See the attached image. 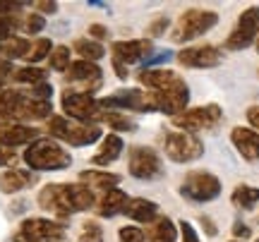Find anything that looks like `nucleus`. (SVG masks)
I'll use <instances>...</instances> for the list:
<instances>
[{
	"label": "nucleus",
	"instance_id": "obj_1",
	"mask_svg": "<svg viewBox=\"0 0 259 242\" xmlns=\"http://www.w3.org/2000/svg\"><path fill=\"white\" fill-rule=\"evenodd\" d=\"M38 206L44 211L56 214L58 218L87 211L94 206V192L84 185H46L38 192Z\"/></svg>",
	"mask_w": 259,
	"mask_h": 242
},
{
	"label": "nucleus",
	"instance_id": "obj_2",
	"mask_svg": "<svg viewBox=\"0 0 259 242\" xmlns=\"http://www.w3.org/2000/svg\"><path fill=\"white\" fill-rule=\"evenodd\" d=\"M22 159H24V163L31 170H63V168H70V163H72L70 151H65L53 139L31 141L27 149H24Z\"/></svg>",
	"mask_w": 259,
	"mask_h": 242
},
{
	"label": "nucleus",
	"instance_id": "obj_3",
	"mask_svg": "<svg viewBox=\"0 0 259 242\" xmlns=\"http://www.w3.org/2000/svg\"><path fill=\"white\" fill-rule=\"evenodd\" d=\"M216 24H219V15L213 10H199V8L185 10L180 15V19L176 22V29L170 31V38L176 43H185V41H192V38L206 34Z\"/></svg>",
	"mask_w": 259,
	"mask_h": 242
},
{
	"label": "nucleus",
	"instance_id": "obj_4",
	"mask_svg": "<svg viewBox=\"0 0 259 242\" xmlns=\"http://www.w3.org/2000/svg\"><path fill=\"white\" fill-rule=\"evenodd\" d=\"M48 132L58 139L72 144V147H87V144H94L101 137L99 125H72L63 115H51L48 118Z\"/></svg>",
	"mask_w": 259,
	"mask_h": 242
},
{
	"label": "nucleus",
	"instance_id": "obj_5",
	"mask_svg": "<svg viewBox=\"0 0 259 242\" xmlns=\"http://www.w3.org/2000/svg\"><path fill=\"white\" fill-rule=\"evenodd\" d=\"M180 195L185 197L187 202L204 204V202H211V199L221 195V182H219V177L206 173V170H192L183 180Z\"/></svg>",
	"mask_w": 259,
	"mask_h": 242
},
{
	"label": "nucleus",
	"instance_id": "obj_6",
	"mask_svg": "<svg viewBox=\"0 0 259 242\" xmlns=\"http://www.w3.org/2000/svg\"><path fill=\"white\" fill-rule=\"evenodd\" d=\"M223 118L221 106L216 103H209V106H199V108H192V111H185L173 118V125L180 127V132H199V130H213Z\"/></svg>",
	"mask_w": 259,
	"mask_h": 242
},
{
	"label": "nucleus",
	"instance_id": "obj_7",
	"mask_svg": "<svg viewBox=\"0 0 259 242\" xmlns=\"http://www.w3.org/2000/svg\"><path fill=\"white\" fill-rule=\"evenodd\" d=\"M63 111L65 115L79 120L82 125H96L101 120V113H103L99 101H94L92 93H84V91H65Z\"/></svg>",
	"mask_w": 259,
	"mask_h": 242
},
{
	"label": "nucleus",
	"instance_id": "obj_8",
	"mask_svg": "<svg viewBox=\"0 0 259 242\" xmlns=\"http://www.w3.org/2000/svg\"><path fill=\"white\" fill-rule=\"evenodd\" d=\"M163 149H166V156L173 163H190V161L202 159L204 154V144L194 134H187V132H173L168 134L166 141H163Z\"/></svg>",
	"mask_w": 259,
	"mask_h": 242
},
{
	"label": "nucleus",
	"instance_id": "obj_9",
	"mask_svg": "<svg viewBox=\"0 0 259 242\" xmlns=\"http://www.w3.org/2000/svg\"><path fill=\"white\" fill-rule=\"evenodd\" d=\"M65 235L63 223L58 221H48V218H27L22 221L15 242H48V240H60Z\"/></svg>",
	"mask_w": 259,
	"mask_h": 242
},
{
	"label": "nucleus",
	"instance_id": "obj_10",
	"mask_svg": "<svg viewBox=\"0 0 259 242\" xmlns=\"http://www.w3.org/2000/svg\"><path fill=\"white\" fill-rule=\"evenodd\" d=\"M259 36V5H252L238 17V24L231 31V36L226 38V48L231 51H242L247 48Z\"/></svg>",
	"mask_w": 259,
	"mask_h": 242
},
{
	"label": "nucleus",
	"instance_id": "obj_11",
	"mask_svg": "<svg viewBox=\"0 0 259 242\" xmlns=\"http://www.w3.org/2000/svg\"><path fill=\"white\" fill-rule=\"evenodd\" d=\"M130 175L139 180H156L163 175V163L158 154L149 147H132L130 149Z\"/></svg>",
	"mask_w": 259,
	"mask_h": 242
},
{
	"label": "nucleus",
	"instance_id": "obj_12",
	"mask_svg": "<svg viewBox=\"0 0 259 242\" xmlns=\"http://www.w3.org/2000/svg\"><path fill=\"white\" fill-rule=\"evenodd\" d=\"M99 106L106 108V111H111V108H125V111H142V113L154 111L149 93L142 91V89H120V91L101 99Z\"/></svg>",
	"mask_w": 259,
	"mask_h": 242
},
{
	"label": "nucleus",
	"instance_id": "obj_13",
	"mask_svg": "<svg viewBox=\"0 0 259 242\" xmlns=\"http://www.w3.org/2000/svg\"><path fill=\"white\" fill-rule=\"evenodd\" d=\"M65 79L72 84H82L84 93L99 91L103 84V72L96 63H87V60H77V63H70L67 72H65Z\"/></svg>",
	"mask_w": 259,
	"mask_h": 242
},
{
	"label": "nucleus",
	"instance_id": "obj_14",
	"mask_svg": "<svg viewBox=\"0 0 259 242\" xmlns=\"http://www.w3.org/2000/svg\"><path fill=\"white\" fill-rule=\"evenodd\" d=\"M223 53L216 46H192L183 48L178 53V63L192 70H211V67L221 65Z\"/></svg>",
	"mask_w": 259,
	"mask_h": 242
},
{
	"label": "nucleus",
	"instance_id": "obj_15",
	"mask_svg": "<svg viewBox=\"0 0 259 242\" xmlns=\"http://www.w3.org/2000/svg\"><path fill=\"white\" fill-rule=\"evenodd\" d=\"M151 41L149 38H132V41H115L113 43V60L120 65H132L142 63L144 58L151 56Z\"/></svg>",
	"mask_w": 259,
	"mask_h": 242
},
{
	"label": "nucleus",
	"instance_id": "obj_16",
	"mask_svg": "<svg viewBox=\"0 0 259 242\" xmlns=\"http://www.w3.org/2000/svg\"><path fill=\"white\" fill-rule=\"evenodd\" d=\"M137 79L142 86H147L149 91H173V89L187 86L185 79L173 70H142Z\"/></svg>",
	"mask_w": 259,
	"mask_h": 242
},
{
	"label": "nucleus",
	"instance_id": "obj_17",
	"mask_svg": "<svg viewBox=\"0 0 259 242\" xmlns=\"http://www.w3.org/2000/svg\"><path fill=\"white\" fill-rule=\"evenodd\" d=\"M231 141L245 161H250V163L259 161V132L250 130V127H235L231 132Z\"/></svg>",
	"mask_w": 259,
	"mask_h": 242
},
{
	"label": "nucleus",
	"instance_id": "obj_18",
	"mask_svg": "<svg viewBox=\"0 0 259 242\" xmlns=\"http://www.w3.org/2000/svg\"><path fill=\"white\" fill-rule=\"evenodd\" d=\"M38 139V130L36 127H29V125H8V127H0V144L3 147H22L29 141Z\"/></svg>",
	"mask_w": 259,
	"mask_h": 242
},
{
	"label": "nucleus",
	"instance_id": "obj_19",
	"mask_svg": "<svg viewBox=\"0 0 259 242\" xmlns=\"http://www.w3.org/2000/svg\"><path fill=\"white\" fill-rule=\"evenodd\" d=\"M127 202H130L127 195H125L122 189H118V187H113V189H108V192L101 197V202H99V216L111 218V216L125 214Z\"/></svg>",
	"mask_w": 259,
	"mask_h": 242
},
{
	"label": "nucleus",
	"instance_id": "obj_20",
	"mask_svg": "<svg viewBox=\"0 0 259 242\" xmlns=\"http://www.w3.org/2000/svg\"><path fill=\"white\" fill-rule=\"evenodd\" d=\"M34 185V175L29 170H19V168H12V170H5L0 175V192L5 195H15L24 187Z\"/></svg>",
	"mask_w": 259,
	"mask_h": 242
},
{
	"label": "nucleus",
	"instance_id": "obj_21",
	"mask_svg": "<svg viewBox=\"0 0 259 242\" xmlns=\"http://www.w3.org/2000/svg\"><path fill=\"white\" fill-rule=\"evenodd\" d=\"M176 240H178V230L168 216H158V218H154L149 223L147 242H176Z\"/></svg>",
	"mask_w": 259,
	"mask_h": 242
},
{
	"label": "nucleus",
	"instance_id": "obj_22",
	"mask_svg": "<svg viewBox=\"0 0 259 242\" xmlns=\"http://www.w3.org/2000/svg\"><path fill=\"white\" fill-rule=\"evenodd\" d=\"M125 214L132 218V221H139V223H151L158 214V206L156 202H151V199H130L127 202V209H125Z\"/></svg>",
	"mask_w": 259,
	"mask_h": 242
},
{
	"label": "nucleus",
	"instance_id": "obj_23",
	"mask_svg": "<svg viewBox=\"0 0 259 242\" xmlns=\"http://www.w3.org/2000/svg\"><path fill=\"white\" fill-rule=\"evenodd\" d=\"M120 182V175L115 173H106V170H82L79 173V185L84 187H101V189H113Z\"/></svg>",
	"mask_w": 259,
	"mask_h": 242
},
{
	"label": "nucleus",
	"instance_id": "obj_24",
	"mask_svg": "<svg viewBox=\"0 0 259 242\" xmlns=\"http://www.w3.org/2000/svg\"><path fill=\"white\" fill-rule=\"evenodd\" d=\"M120 154H122V139L118 137V134H108V137L103 139L101 149L96 151V156L92 159V163H96V166H106V163H113Z\"/></svg>",
	"mask_w": 259,
	"mask_h": 242
},
{
	"label": "nucleus",
	"instance_id": "obj_25",
	"mask_svg": "<svg viewBox=\"0 0 259 242\" xmlns=\"http://www.w3.org/2000/svg\"><path fill=\"white\" fill-rule=\"evenodd\" d=\"M233 204L242 209V211H252L254 206L259 204V189L257 187H250V185H240L233 189Z\"/></svg>",
	"mask_w": 259,
	"mask_h": 242
},
{
	"label": "nucleus",
	"instance_id": "obj_26",
	"mask_svg": "<svg viewBox=\"0 0 259 242\" xmlns=\"http://www.w3.org/2000/svg\"><path fill=\"white\" fill-rule=\"evenodd\" d=\"M74 51L82 56V60L87 63H96L106 56V48L99 43V41H92V38H77L74 41Z\"/></svg>",
	"mask_w": 259,
	"mask_h": 242
},
{
	"label": "nucleus",
	"instance_id": "obj_27",
	"mask_svg": "<svg viewBox=\"0 0 259 242\" xmlns=\"http://www.w3.org/2000/svg\"><path fill=\"white\" fill-rule=\"evenodd\" d=\"M46 77H48V70H44V67H22V70L15 72V82L36 86V84L46 82Z\"/></svg>",
	"mask_w": 259,
	"mask_h": 242
},
{
	"label": "nucleus",
	"instance_id": "obj_28",
	"mask_svg": "<svg viewBox=\"0 0 259 242\" xmlns=\"http://www.w3.org/2000/svg\"><path fill=\"white\" fill-rule=\"evenodd\" d=\"M29 48H31V43H29L27 38L12 36L10 41H5V46L0 48V51H3V56H5V58L15 60V58H27Z\"/></svg>",
	"mask_w": 259,
	"mask_h": 242
},
{
	"label": "nucleus",
	"instance_id": "obj_29",
	"mask_svg": "<svg viewBox=\"0 0 259 242\" xmlns=\"http://www.w3.org/2000/svg\"><path fill=\"white\" fill-rule=\"evenodd\" d=\"M99 122H106L108 127H113V130H118V132H132L135 130V122L130 120V118L120 115V113H113V111H103Z\"/></svg>",
	"mask_w": 259,
	"mask_h": 242
},
{
	"label": "nucleus",
	"instance_id": "obj_30",
	"mask_svg": "<svg viewBox=\"0 0 259 242\" xmlns=\"http://www.w3.org/2000/svg\"><path fill=\"white\" fill-rule=\"evenodd\" d=\"M48 63H51V70L56 72H67L70 67V48L67 46H56L48 56Z\"/></svg>",
	"mask_w": 259,
	"mask_h": 242
},
{
	"label": "nucleus",
	"instance_id": "obj_31",
	"mask_svg": "<svg viewBox=\"0 0 259 242\" xmlns=\"http://www.w3.org/2000/svg\"><path fill=\"white\" fill-rule=\"evenodd\" d=\"M51 51H53L51 38H38L36 43H31V48H29L27 60L29 63H38V60H44V58L51 56Z\"/></svg>",
	"mask_w": 259,
	"mask_h": 242
},
{
	"label": "nucleus",
	"instance_id": "obj_32",
	"mask_svg": "<svg viewBox=\"0 0 259 242\" xmlns=\"http://www.w3.org/2000/svg\"><path fill=\"white\" fill-rule=\"evenodd\" d=\"M79 242H103V228L96 221H87L79 233Z\"/></svg>",
	"mask_w": 259,
	"mask_h": 242
},
{
	"label": "nucleus",
	"instance_id": "obj_33",
	"mask_svg": "<svg viewBox=\"0 0 259 242\" xmlns=\"http://www.w3.org/2000/svg\"><path fill=\"white\" fill-rule=\"evenodd\" d=\"M118 237H120V242H147V235L142 233L139 228H135V225L120 228V230H118Z\"/></svg>",
	"mask_w": 259,
	"mask_h": 242
},
{
	"label": "nucleus",
	"instance_id": "obj_34",
	"mask_svg": "<svg viewBox=\"0 0 259 242\" xmlns=\"http://www.w3.org/2000/svg\"><path fill=\"white\" fill-rule=\"evenodd\" d=\"M168 27H170V22H168V17H166V15H161V17H156V19H154V22H151V24L147 27V34H149L151 38L163 36Z\"/></svg>",
	"mask_w": 259,
	"mask_h": 242
},
{
	"label": "nucleus",
	"instance_id": "obj_35",
	"mask_svg": "<svg viewBox=\"0 0 259 242\" xmlns=\"http://www.w3.org/2000/svg\"><path fill=\"white\" fill-rule=\"evenodd\" d=\"M44 27H46V19H44V15L31 12V15L24 19V31H27V34H38Z\"/></svg>",
	"mask_w": 259,
	"mask_h": 242
},
{
	"label": "nucleus",
	"instance_id": "obj_36",
	"mask_svg": "<svg viewBox=\"0 0 259 242\" xmlns=\"http://www.w3.org/2000/svg\"><path fill=\"white\" fill-rule=\"evenodd\" d=\"M51 96H53V86L48 82L36 84V86L31 89V99H36V101H51Z\"/></svg>",
	"mask_w": 259,
	"mask_h": 242
},
{
	"label": "nucleus",
	"instance_id": "obj_37",
	"mask_svg": "<svg viewBox=\"0 0 259 242\" xmlns=\"http://www.w3.org/2000/svg\"><path fill=\"white\" fill-rule=\"evenodd\" d=\"M180 233H183V242H202V240H199V235L194 233V228L187 223V221H183V223H180Z\"/></svg>",
	"mask_w": 259,
	"mask_h": 242
},
{
	"label": "nucleus",
	"instance_id": "obj_38",
	"mask_svg": "<svg viewBox=\"0 0 259 242\" xmlns=\"http://www.w3.org/2000/svg\"><path fill=\"white\" fill-rule=\"evenodd\" d=\"M44 15H56L58 12V3H53V0H38V3H34Z\"/></svg>",
	"mask_w": 259,
	"mask_h": 242
},
{
	"label": "nucleus",
	"instance_id": "obj_39",
	"mask_svg": "<svg viewBox=\"0 0 259 242\" xmlns=\"http://www.w3.org/2000/svg\"><path fill=\"white\" fill-rule=\"evenodd\" d=\"M233 235H235V237L242 242L245 237H250L252 230H250V225H245V223H240V221H238V223L233 225Z\"/></svg>",
	"mask_w": 259,
	"mask_h": 242
},
{
	"label": "nucleus",
	"instance_id": "obj_40",
	"mask_svg": "<svg viewBox=\"0 0 259 242\" xmlns=\"http://www.w3.org/2000/svg\"><path fill=\"white\" fill-rule=\"evenodd\" d=\"M12 161H15V151L0 144V168H3V166H10Z\"/></svg>",
	"mask_w": 259,
	"mask_h": 242
},
{
	"label": "nucleus",
	"instance_id": "obj_41",
	"mask_svg": "<svg viewBox=\"0 0 259 242\" xmlns=\"http://www.w3.org/2000/svg\"><path fill=\"white\" fill-rule=\"evenodd\" d=\"M199 221H202V228H204V233L209 235V237H213V235L219 233V228L213 225V221H211V218H209V216H202Z\"/></svg>",
	"mask_w": 259,
	"mask_h": 242
},
{
	"label": "nucleus",
	"instance_id": "obj_42",
	"mask_svg": "<svg viewBox=\"0 0 259 242\" xmlns=\"http://www.w3.org/2000/svg\"><path fill=\"white\" fill-rule=\"evenodd\" d=\"M89 34H92L94 38H106L108 36V29L103 27V24H92V27H89Z\"/></svg>",
	"mask_w": 259,
	"mask_h": 242
},
{
	"label": "nucleus",
	"instance_id": "obj_43",
	"mask_svg": "<svg viewBox=\"0 0 259 242\" xmlns=\"http://www.w3.org/2000/svg\"><path fill=\"white\" fill-rule=\"evenodd\" d=\"M247 120H250V125H254L259 130V106H252L250 111H247Z\"/></svg>",
	"mask_w": 259,
	"mask_h": 242
},
{
	"label": "nucleus",
	"instance_id": "obj_44",
	"mask_svg": "<svg viewBox=\"0 0 259 242\" xmlns=\"http://www.w3.org/2000/svg\"><path fill=\"white\" fill-rule=\"evenodd\" d=\"M257 51H259V36H257Z\"/></svg>",
	"mask_w": 259,
	"mask_h": 242
},
{
	"label": "nucleus",
	"instance_id": "obj_45",
	"mask_svg": "<svg viewBox=\"0 0 259 242\" xmlns=\"http://www.w3.org/2000/svg\"><path fill=\"white\" fill-rule=\"evenodd\" d=\"M48 242H56V240H48Z\"/></svg>",
	"mask_w": 259,
	"mask_h": 242
},
{
	"label": "nucleus",
	"instance_id": "obj_46",
	"mask_svg": "<svg viewBox=\"0 0 259 242\" xmlns=\"http://www.w3.org/2000/svg\"><path fill=\"white\" fill-rule=\"evenodd\" d=\"M233 242H240V240H233Z\"/></svg>",
	"mask_w": 259,
	"mask_h": 242
}]
</instances>
